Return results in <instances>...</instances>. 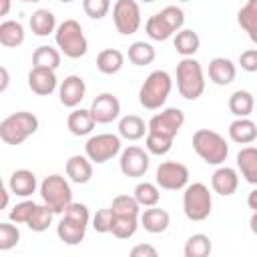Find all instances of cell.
Here are the masks:
<instances>
[{"instance_id":"cell-29","label":"cell","mask_w":257,"mask_h":257,"mask_svg":"<svg viewBox=\"0 0 257 257\" xmlns=\"http://www.w3.org/2000/svg\"><path fill=\"white\" fill-rule=\"evenodd\" d=\"M24 42V26L18 20H4L0 24V44L6 48H16Z\"/></svg>"},{"instance_id":"cell-54","label":"cell","mask_w":257,"mask_h":257,"mask_svg":"<svg viewBox=\"0 0 257 257\" xmlns=\"http://www.w3.org/2000/svg\"><path fill=\"white\" fill-rule=\"evenodd\" d=\"M22 2H40V0H22Z\"/></svg>"},{"instance_id":"cell-32","label":"cell","mask_w":257,"mask_h":257,"mask_svg":"<svg viewBox=\"0 0 257 257\" xmlns=\"http://www.w3.org/2000/svg\"><path fill=\"white\" fill-rule=\"evenodd\" d=\"M145 30H147V36H149L151 40H159V42L169 40V38L175 34V30L165 22V18H163L161 14H153V16L147 20Z\"/></svg>"},{"instance_id":"cell-20","label":"cell","mask_w":257,"mask_h":257,"mask_svg":"<svg viewBox=\"0 0 257 257\" xmlns=\"http://www.w3.org/2000/svg\"><path fill=\"white\" fill-rule=\"evenodd\" d=\"M139 221H141V227H145V231L157 235V233L167 231V227H169V223H171V217H169V213H167L165 209H161V207L155 205V207L145 209V211L139 215Z\"/></svg>"},{"instance_id":"cell-4","label":"cell","mask_w":257,"mask_h":257,"mask_svg":"<svg viewBox=\"0 0 257 257\" xmlns=\"http://www.w3.org/2000/svg\"><path fill=\"white\" fill-rule=\"evenodd\" d=\"M193 149L195 153L207 163V165H223L229 155V145L227 141L211 131V128H199L193 135Z\"/></svg>"},{"instance_id":"cell-55","label":"cell","mask_w":257,"mask_h":257,"mask_svg":"<svg viewBox=\"0 0 257 257\" xmlns=\"http://www.w3.org/2000/svg\"><path fill=\"white\" fill-rule=\"evenodd\" d=\"M60 2H64V4H68V2H72V0H60Z\"/></svg>"},{"instance_id":"cell-53","label":"cell","mask_w":257,"mask_h":257,"mask_svg":"<svg viewBox=\"0 0 257 257\" xmlns=\"http://www.w3.org/2000/svg\"><path fill=\"white\" fill-rule=\"evenodd\" d=\"M6 207H8V189L2 191V209H6Z\"/></svg>"},{"instance_id":"cell-22","label":"cell","mask_w":257,"mask_h":257,"mask_svg":"<svg viewBox=\"0 0 257 257\" xmlns=\"http://www.w3.org/2000/svg\"><path fill=\"white\" fill-rule=\"evenodd\" d=\"M94 124H96V120H94L90 108L88 110L86 108H74L68 114V118H66V126H68V131L74 137H86V135H90L92 128H94Z\"/></svg>"},{"instance_id":"cell-24","label":"cell","mask_w":257,"mask_h":257,"mask_svg":"<svg viewBox=\"0 0 257 257\" xmlns=\"http://www.w3.org/2000/svg\"><path fill=\"white\" fill-rule=\"evenodd\" d=\"M237 167L247 183L257 185V149L255 147H243L237 153Z\"/></svg>"},{"instance_id":"cell-34","label":"cell","mask_w":257,"mask_h":257,"mask_svg":"<svg viewBox=\"0 0 257 257\" xmlns=\"http://www.w3.org/2000/svg\"><path fill=\"white\" fill-rule=\"evenodd\" d=\"M32 66L56 70L60 66V52L56 48H52V46H38L32 52Z\"/></svg>"},{"instance_id":"cell-46","label":"cell","mask_w":257,"mask_h":257,"mask_svg":"<svg viewBox=\"0 0 257 257\" xmlns=\"http://www.w3.org/2000/svg\"><path fill=\"white\" fill-rule=\"evenodd\" d=\"M239 66L245 72H257V48L243 50L239 54Z\"/></svg>"},{"instance_id":"cell-8","label":"cell","mask_w":257,"mask_h":257,"mask_svg":"<svg viewBox=\"0 0 257 257\" xmlns=\"http://www.w3.org/2000/svg\"><path fill=\"white\" fill-rule=\"evenodd\" d=\"M42 203L48 205L54 213H64V209L72 203V189L62 175H48L40 183Z\"/></svg>"},{"instance_id":"cell-21","label":"cell","mask_w":257,"mask_h":257,"mask_svg":"<svg viewBox=\"0 0 257 257\" xmlns=\"http://www.w3.org/2000/svg\"><path fill=\"white\" fill-rule=\"evenodd\" d=\"M38 183H36V175L28 169H18L10 175V181H8V189L10 193L18 195V197H30L34 191H36Z\"/></svg>"},{"instance_id":"cell-57","label":"cell","mask_w":257,"mask_h":257,"mask_svg":"<svg viewBox=\"0 0 257 257\" xmlns=\"http://www.w3.org/2000/svg\"><path fill=\"white\" fill-rule=\"evenodd\" d=\"M179 2H189V0H179Z\"/></svg>"},{"instance_id":"cell-15","label":"cell","mask_w":257,"mask_h":257,"mask_svg":"<svg viewBox=\"0 0 257 257\" xmlns=\"http://www.w3.org/2000/svg\"><path fill=\"white\" fill-rule=\"evenodd\" d=\"M84 92H86V84L80 76L76 74H70L66 76L62 82H60V88H58V96H60V102L68 108H76L80 104V100L84 98Z\"/></svg>"},{"instance_id":"cell-33","label":"cell","mask_w":257,"mask_h":257,"mask_svg":"<svg viewBox=\"0 0 257 257\" xmlns=\"http://www.w3.org/2000/svg\"><path fill=\"white\" fill-rule=\"evenodd\" d=\"M139 225H141L139 217H131V215H114L110 233H112L116 239H131V237L137 233Z\"/></svg>"},{"instance_id":"cell-12","label":"cell","mask_w":257,"mask_h":257,"mask_svg":"<svg viewBox=\"0 0 257 257\" xmlns=\"http://www.w3.org/2000/svg\"><path fill=\"white\" fill-rule=\"evenodd\" d=\"M183 124H185V112L181 108L173 106V108H165V110L157 112L149 120V131L163 135V137H169V139H175Z\"/></svg>"},{"instance_id":"cell-45","label":"cell","mask_w":257,"mask_h":257,"mask_svg":"<svg viewBox=\"0 0 257 257\" xmlns=\"http://www.w3.org/2000/svg\"><path fill=\"white\" fill-rule=\"evenodd\" d=\"M163 18H165V22L175 30V34L183 28V24H185V12L181 10V8H177V6H167V8H163L161 12H159Z\"/></svg>"},{"instance_id":"cell-14","label":"cell","mask_w":257,"mask_h":257,"mask_svg":"<svg viewBox=\"0 0 257 257\" xmlns=\"http://www.w3.org/2000/svg\"><path fill=\"white\" fill-rule=\"evenodd\" d=\"M90 112H92V116H94L96 122L106 124V122H112V120L118 118V114H120V102H118V98L114 94L102 92V94H98L90 102Z\"/></svg>"},{"instance_id":"cell-47","label":"cell","mask_w":257,"mask_h":257,"mask_svg":"<svg viewBox=\"0 0 257 257\" xmlns=\"http://www.w3.org/2000/svg\"><path fill=\"white\" fill-rule=\"evenodd\" d=\"M157 249L149 243H139L131 249V257H157Z\"/></svg>"},{"instance_id":"cell-9","label":"cell","mask_w":257,"mask_h":257,"mask_svg":"<svg viewBox=\"0 0 257 257\" xmlns=\"http://www.w3.org/2000/svg\"><path fill=\"white\" fill-rule=\"evenodd\" d=\"M118 153H120V137H116L112 133L94 135L84 145V155L96 165H102V163L110 161Z\"/></svg>"},{"instance_id":"cell-44","label":"cell","mask_w":257,"mask_h":257,"mask_svg":"<svg viewBox=\"0 0 257 257\" xmlns=\"http://www.w3.org/2000/svg\"><path fill=\"white\" fill-rule=\"evenodd\" d=\"M112 221H114V213L112 209H100L96 211V215L92 217V229L96 233H110L112 229Z\"/></svg>"},{"instance_id":"cell-49","label":"cell","mask_w":257,"mask_h":257,"mask_svg":"<svg viewBox=\"0 0 257 257\" xmlns=\"http://www.w3.org/2000/svg\"><path fill=\"white\" fill-rule=\"evenodd\" d=\"M0 74H2V82H0V92H4V90L8 88V82H10V76H8V70H6V66H2V68H0Z\"/></svg>"},{"instance_id":"cell-19","label":"cell","mask_w":257,"mask_h":257,"mask_svg":"<svg viewBox=\"0 0 257 257\" xmlns=\"http://www.w3.org/2000/svg\"><path fill=\"white\" fill-rule=\"evenodd\" d=\"M66 177L78 185L88 183L92 179V161L86 155H72L66 161Z\"/></svg>"},{"instance_id":"cell-1","label":"cell","mask_w":257,"mask_h":257,"mask_svg":"<svg viewBox=\"0 0 257 257\" xmlns=\"http://www.w3.org/2000/svg\"><path fill=\"white\" fill-rule=\"evenodd\" d=\"M90 215H88V207L82 203H70L64 213L62 219L56 225V235L62 243L66 245H78L84 235H86V227H88Z\"/></svg>"},{"instance_id":"cell-38","label":"cell","mask_w":257,"mask_h":257,"mask_svg":"<svg viewBox=\"0 0 257 257\" xmlns=\"http://www.w3.org/2000/svg\"><path fill=\"white\" fill-rule=\"evenodd\" d=\"M114 215H131V217H139L141 215V205L135 199V195H118L114 197L112 205H110Z\"/></svg>"},{"instance_id":"cell-23","label":"cell","mask_w":257,"mask_h":257,"mask_svg":"<svg viewBox=\"0 0 257 257\" xmlns=\"http://www.w3.org/2000/svg\"><path fill=\"white\" fill-rule=\"evenodd\" d=\"M229 137L237 145H251L257 139V124L247 116H237L229 124Z\"/></svg>"},{"instance_id":"cell-40","label":"cell","mask_w":257,"mask_h":257,"mask_svg":"<svg viewBox=\"0 0 257 257\" xmlns=\"http://www.w3.org/2000/svg\"><path fill=\"white\" fill-rule=\"evenodd\" d=\"M20 241V231L12 223H0V251H10Z\"/></svg>"},{"instance_id":"cell-7","label":"cell","mask_w":257,"mask_h":257,"mask_svg":"<svg viewBox=\"0 0 257 257\" xmlns=\"http://www.w3.org/2000/svg\"><path fill=\"white\" fill-rule=\"evenodd\" d=\"M213 197L203 183H193L185 187L183 193V211L189 221H205L211 215Z\"/></svg>"},{"instance_id":"cell-41","label":"cell","mask_w":257,"mask_h":257,"mask_svg":"<svg viewBox=\"0 0 257 257\" xmlns=\"http://www.w3.org/2000/svg\"><path fill=\"white\" fill-rule=\"evenodd\" d=\"M82 10L88 18L100 20L110 10V0H82Z\"/></svg>"},{"instance_id":"cell-37","label":"cell","mask_w":257,"mask_h":257,"mask_svg":"<svg viewBox=\"0 0 257 257\" xmlns=\"http://www.w3.org/2000/svg\"><path fill=\"white\" fill-rule=\"evenodd\" d=\"M56 213L48 207V205H38L36 209H34V213L30 215V219H28V229L30 231H34V233H42V231H46L48 227H50V223H52V217H54Z\"/></svg>"},{"instance_id":"cell-42","label":"cell","mask_w":257,"mask_h":257,"mask_svg":"<svg viewBox=\"0 0 257 257\" xmlns=\"http://www.w3.org/2000/svg\"><path fill=\"white\" fill-rule=\"evenodd\" d=\"M237 22L243 30H249L257 24V0H247V4L237 12Z\"/></svg>"},{"instance_id":"cell-30","label":"cell","mask_w":257,"mask_h":257,"mask_svg":"<svg viewBox=\"0 0 257 257\" xmlns=\"http://www.w3.org/2000/svg\"><path fill=\"white\" fill-rule=\"evenodd\" d=\"M126 56H128V60H131L135 66H147V64H151V62L155 60L157 52H155L153 44H149V42H145V40H137V42H133V44L128 46Z\"/></svg>"},{"instance_id":"cell-52","label":"cell","mask_w":257,"mask_h":257,"mask_svg":"<svg viewBox=\"0 0 257 257\" xmlns=\"http://www.w3.org/2000/svg\"><path fill=\"white\" fill-rule=\"evenodd\" d=\"M249 227H251V231L257 235V211H253V215H251V219H249Z\"/></svg>"},{"instance_id":"cell-16","label":"cell","mask_w":257,"mask_h":257,"mask_svg":"<svg viewBox=\"0 0 257 257\" xmlns=\"http://www.w3.org/2000/svg\"><path fill=\"white\" fill-rule=\"evenodd\" d=\"M56 74L52 68H40V66H32V70L28 72V86L32 92L40 94V96H48L56 90Z\"/></svg>"},{"instance_id":"cell-2","label":"cell","mask_w":257,"mask_h":257,"mask_svg":"<svg viewBox=\"0 0 257 257\" xmlns=\"http://www.w3.org/2000/svg\"><path fill=\"white\" fill-rule=\"evenodd\" d=\"M177 90L187 100H197L205 92L203 66L193 56H185L177 64Z\"/></svg>"},{"instance_id":"cell-48","label":"cell","mask_w":257,"mask_h":257,"mask_svg":"<svg viewBox=\"0 0 257 257\" xmlns=\"http://www.w3.org/2000/svg\"><path fill=\"white\" fill-rule=\"evenodd\" d=\"M247 205H249V209L257 211V185H255V189L247 195Z\"/></svg>"},{"instance_id":"cell-26","label":"cell","mask_w":257,"mask_h":257,"mask_svg":"<svg viewBox=\"0 0 257 257\" xmlns=\"http://www.w3.org/2000/svg\"><path fill=\"white\" fill-rule=\"evenodd\" d=\"M56 18L48 8H38L32 12L30 16V30L36 36H48L52 32H56Z\"/></svg>"},{"instance_id":"cell-43","label":"cell","mask_w":257,"mask_h":257,"mask_svg":"<svg viewBox=\"0 0 257 257\" xmlns=\"http://www.w3.org/2000/svg\"><path fill=\"white\" fill-rule=\"evenodd\" d=\"M36 207H38V205H36L34 201H22V203H18V205L12 207V211L8 213V217H10V221L16 223V225H18V223H24V225H26Z\"/></svg>"},{"instance_id":"cell-35","label":"cell","mask_w":257,"mask_h":257,"mask_svg":"<svg viewBox=\"0 0 257 257\" xmlns=\"http://www.w3.org/2000/svg\"><path fill=\"white\" fill-rule=\"evenodd\" d=\"M211 239L205 235V233H195L187 239L185 243V257H207L211 253Z\"/></svg>"},{"instance_id":"cell-17","label":"cell","mask_w":257,"mask_h":257,"mask_svg":"<svg viewBox=\"0 0 257 257\" xmlns=\"http://www.w3.org/2000/svg\"><path fill=\"white\" fill-rule=\"evenodd\" d=\"M237 76V66L233 64V60L225 58V56H217L209 62V78L217 84V86H227L235 80Z\"/></svg>"},{"instance_id":"cell-28","label":"cell","mask_w":257,"mask_h":257,"mask_svg":"<svg viewBox=\"0 0 257 257\" xmlns=\"http://www.w3.org/2000/svg\"><path fill=\"white\" fill-rule=\"evenodd\" d=\"M124 64V54L116 48H104L96 56V68L102 74H116Z\"/></svg>"},{"instance_id":"cell-11","label":"cell","mask_w":257,"mask_h":257,"mask_svg":"<svg viewBox=\"0 0 257 257\" xmlns=\"http://www.w3.org/2000/svg\"><path fill=\"white\" fill-rule=\"evenodd\" d=\"M155 183H157L161 189H167V191L185 189L187 183H189V169H187L183 163L165 161V163H161V165L157 167Z\"/></svg>"},{"instance_id":"cell-10","label":"cell","mask_w":257,"mask_h":257,"mask_svg":"<svg viewBox=\"0 0 257 257\" xmlns=\"http://www.w3.org/2000/svg\"><path fill=\"white\" fill-rule=\"evenodd\" d=\"M112 20L120 34L128 36L141 28V6L137 0H116L112 6Z\"/></svg>"},{"instance_id":"cell-6","label":"cell","mask_w":257,"mask_h":257,"mask_svg":"<svg viewBox=\"0 0 257 257\" xmlns=\"http://www.w3.org/2000/svg\"><path fill=\"white\" fill-rule=\"evenodd\" d=\"M54 40L60 52L68 58H80L88 50V40L82 32V26L74 18H68L62 24H58L54 32Z\"/></svg>"},{"instance_id":"cell-25","label":"cell","mask_w":257,"mask_h":257,"mask_svg":"<svg viewBox=\"0 0 257 257\" xmlns=\"http://www.w3.org/2000/svg\"><path fill=\"white\" fill-rule=\"evenodd\" d=\"M149 133V124L137 114H126L118 120V135L126 141H139Z\"/></svg>"},{"instance_id":"cell-5","label":"cell","mask_w":257,"mask_h":257,"mask_svg":"<svg viewBox=\"0 0 257 257\" xmlns=\"http://www.w3.org/2000/svg\"><path fill=\"white\" fill-rule=\"evenodd\" d=\"M38 131V118L36 114L28 110L14 112L0 122V139L6 145H22L30 135Z\"/></svg>"},{"instance_id":"cell-27","label":"cell","mask_w":257,"mask_h":257,"mask_svg":"<svg viewBox=\"0 0 257 257\" xmlns=\"http://www.w3.org/2000/svg\"><path fill=\"white\" fill-rule=\"evenodd\" d=\"M173 46H175V50L185 58V56H193L197 50H199V46H201V38H199V34L195 32V30H189V28H181L177 34H175V38H173Z\"/></svg>"},{"instance_id":"cell-3","label":"cell","mask_w":257,"mask_h":257,"mask_svg":"<svg viewBox=\"0 0 257 257\" xmlns=\"http://www.w3.org/2000/svg\"><path fill=\"white\" fill-rule=\"evenodd\" d=\"M171 88H173V80H171L169 72L153 70L145 78L141 88H139V102H141V106H145L147 110L161 108L167 102V98L171 94Z\"/></svg>"},{"instance_id":"cell-36","label":"cell","mask_w":257,"mask_h":257,"mask_svg":"<svg viewBox=\"0 0 257 257\" xmlns=\"http://www.w3.org/2000/svg\"><path fill=\"white\" fill-rule=\"evenodd\" d=\"M135 199L139 201L141 207H155L161 199V193H159V185L157 183H149V181H143L135 187Z\"/></svg>"},{"instance_id":"cell-18","label":"cell","mask_w":257,"mask_h":257,"mask_svg":"<svg viewBox=\"0 0 257 257\" xmlns=\"http://www.w3.org/2000/svg\"><path fill=\"white\" fill-rule=\"evenodd\" d=\"M211 187H213L215 193H219L223 197L233 195L237 191V187H239V175H237V171L231 169V167H219L213 173V177H211Z\"/></svg>"},{"instance_id":"cell-51","label":"cell","mask_w":257,"mask_h":257,"mask_svg":"<svg viewBox=\"0 0 257 257\" xmlns=\"http://www.w3.org/2000/svg\"><path fill=\"white\" fill-rule=\"evenodd\" d=\"M245 32L249 34V38H251V42H253V44L257 46V24H255V26H251L249 30H245Z\"/></svg>"},{"instance_id":"cell-39","label":"cell","mask_w":257,"mask_h":257,"mask_svg":"<svg viewBox=\"0 0 257 257\" xmlns=\"http://www.w3.org/2000/svg\"><path fill=\"white\" fill-rule=\"evenodd\" d=\"M173 141L175 139H169V137H163V135H157V133H147V139H145V147L151 155H167L171 149H173Z\"/></svg>"},{"instance_id":"cell-13","label":"cell","mask_w":257,"mask_h":257,"mask_svg":"<svg viewBox=\"0 0 257 257\" xmlns=\"http://www.w3.org/2000/svg\"><path fill=\"white\" fill-rule=\"evenodd\" d=\"M118 163H120V173L124 177L139 179L149 171L151 159H149V153H145V149H141L137 145H131L120 153V161Z\"/></svg>"},{"instance_id":"cell-56","label":"cell","mask_w":257,"mask_h":257,"mask_svg":"<svg viewBox=\"0 0 257 257\" xmlns=\"http://www.w3.org/2000/svg\"><path fill=\"white\" fill-rule=\"evenodd\" d=\"M143 2H155V0H143Z\"/></svg>"},{"instance_id":"cell-50","label":"cell","mask_w":257,"mask_h":257,"mask_svg":"<svg viewBox=\"0 0 257 257\" xmlns=\"http://www.w3.org/2000/svg\"><path fill=\"white\" fill-rule=\"evenodd\" d=\"M10 12V0H0V16H6Z\"/></svg>"},{"instance_id":"cell-31","label":"cell","mask_w":257,"mask_h":257,"mask_svg":"<svg viewBox=\"0 0 257 257\" xmlns=\"http://www.w3.org/2000/svg\"><path fill=\"white\" fill-rule=\"evenodd\" d=\"M255 108V98L249 90H235L229 96V110L235 116H249Z\"/></svg>"}]
</instances>
